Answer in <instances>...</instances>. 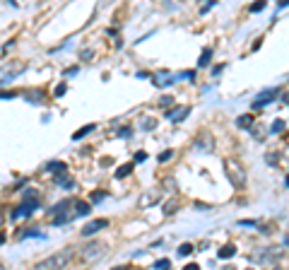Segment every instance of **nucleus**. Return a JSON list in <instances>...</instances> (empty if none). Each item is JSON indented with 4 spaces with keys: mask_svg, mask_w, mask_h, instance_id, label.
Segmentation results:
<instances>
[{
    "mask_svg": "<svg viewBox=\"0 0 289 270\" xmlns=\"http://www.w3.org/2000/svg\"><path fill=\"white\" fill-rule=\"evenodd\" d=\"M73 258V253L70 251H60V253H53V256H48L46 260H41L36 268H65L67 263Z\"/></svg>",
    "mask_w": 289,
    "mask_h": 270,
    "instance_id": "obj_1",
    "label": "nucleus"
},
{
    "mask_svg": "<svg viewBox=\"0 0 289 270\" xmlns=\"http://www.w3.org/2000/svg\"><path fill=\"white\" fill-rule=\"evenodd\" d=\"M106 227H109V220H106V217H99V220H89L87 225L80 229V234H82V237H94L97 232H101V229H106Z\"/></svg>",
    "mask_w": 289,
    "mask_h": 270,
    "instance_id": "obj_2",
    "label": "nucleus"
},
{
    "mask_svg": "<svg viewBox=\"0 0 289 270\" xmlns=\"http://www.w3.org/2000/svg\"><path fill=\"white\" fill-rule=\"evenodd\" d=\"M190 114V106H183V109H174V111H169L167 119H171L174 123H178V121H183L186 116Z\"/></svg>",
    "mask_w": 289,
    "mask_h": 270,
    "instance_id": "obj_3",
    "label": "nucleus"
},
{
    "mask_svg": "<svg viewBox=\"0 0 289 270\" xmlns=\"http://www.w3.org/2000/svg\"><path fill=\"white\" fill-rule=\"evenodd\" d=\"M73 205H75V217H82V215H89V212H92V205L85 203V200H75Z\"/></svg>",
    "mask_w": 289,
    "mask_h": 270,
    "instance_id": "obj_4",
    "label": "nucleus"
},
{
    "mask_svg": "<svg viewBox=\"0 0 289 270\" xmlns=\"http://www.w3.org/2000/svg\"><path fill=\"white\" fill-rule=\"evenodd\" d=\"M46 169H48L51 174H56V176H58V174L67 172V164H65V162H48V164H46Z\"/></svg>",
    "mask_w": 289,
    "mask_h": 270,
    "instance_id": "obj_5",
    "label": "nucleus"
},
{
    "mask_svg": "<svg viewBox=\"0 0 289 270\" xmlns=\"http://www.w3.org/2000/svg\"><path fill=\"white\" fill-rule=\"evenodd\" d=\"M99 249H104V246H101L99 241H94V244H89L87 249H85L82 256H85V258H94V256H99Z\"/></svg>",
    "mask_w": 289,
    "mask_h": 270,
    "instance_id": "obj_6",
    "label": "nucleus"
},
{
    "mask_svg": "<svg viewBox=\"0 0 289 270\" xmlns=\"http://www.w3.org/2000/svg\"><path fill=\"white\" fill-rule=\"evenodd\" d=\"M210 61H212V48L207 46V48H202L200 58H198V65H200V68H207V65H210Z\"/></svg>",
    "mask_w": 289,
    "mask_h": 270,
    "instance_id": "obj_7",
    "label": "nucleus"
},
{
    "mask_svg": "<svg viewBox=\"0 0 289 270\" xmlns=\"http://www.w3.org/2000/svg\"><path fill=\"white\" fill-rule=\"evenodd\" d=\"M56 184H58V186H63V188H73V186H75V181H73V179L67 176V172H63V174H58Z\"/></svg>",
    "mask_w": 289,
    "mask_h": 270,
    "instance_id": "obj_8",
    "label": "nucleus"
},
{
    "mask_svg": "<svg viewBox=\"0 0 289 270\" xmlns=\"http://www.w3.org/2000/svg\"><path fill=\"white\" fill-rule=\"evenodd\" d=\"M217 256L220 258H232V256H236V249H234L232 244H227V246H222V249L217 251Z\"/></svg>",
    "mask_w": 289,
    "mask_h": 270,
    "instance_id": "obj_9",
    "label": "nucleus"
},
{
    "mask_svg": "<svg viewBox=\"0 0 289 270\" xmlns=\"http://www.w3.org/2000/svg\"><path fill=\"white\" fill-rule=\"evenodd\" d=\"M251 123H253V116H251V114H246V116H239V119H236V126H239V128H248Z\"/></svg>",
    "mask_w": 289,
    "mask_h": 270,
    "instance_id": "obj_10",
    "label": "nucleus"
},
{
    "mask_svg": "<svg viewBox=\"0 0 289 270\" xmlns=\"http://www.w3.org/2000/svg\"><path fill=\"white\" fill-rule=\"evenodd\" d=\"M94 128H97V126H94V123H89V126H85V128H80L78 133L73 135V138H75V140H82V138H85L87 133H92V130H94Z\"/></svg>",
    "mask_w": 289,
    "mask_h": 270,
    "instance_id": "obj_11",
    "label": "nucleus"
},
{
    "mask_svg": "<svg viewBox=\"0 0 289 270\" xmlns=\"http://www.w3.org/2000/svg\"><path fill=\"white\" fill-rule=\"evenodd\" d=\"M130 172H133V164H123V167H118V172H116V179H123V176H128Z\"/></svg>",
    "mask_w": 289,
    "mask_h": 270,
    "instance_id": "obj_12",
    "label": "nucleus"
},
{
    "mask_svg": "<svg viewBox=\"0 0 289 270\" xmlns=\"http://www.w3.org/2000/svg\"><path fill=\"white\" fill-rule=\"evenodd\" d=\"M190 253H193V244H181V246H178V256H181V258H183V256H190Z\"/></svg>",
    "mask_w": 289,
    "mask_h": 270,
    "instance_id": "obj_13",
    "label": "nucleus"
},
{
    "mask_svg": "<svg viewBox=\"0 0 289 270\" xmlns=\"http://www.w3.org/2000/svg\"><path fill=\"white\" fill-rule=\"evenodd\" d=\"M142 128H144V130L157 128V121H155V119H142Z\"/></svg>",
    "mask_w": 289,
    "mask_h": 270,
    "instance_id": "obj_14",
    "label": "nucleus"
},
{
    "mask_svg": "<svg viewBox=\"0 0 289 270\" xmlns=\"http://www.w3.org/2000/svg\"><path fill=\"white\" fill-rule=\"evenodd\" d=\"M169 265H171V260H169V258H162V260H157V263H155L157 270H164V268H169Z\"/></svg>",
    "mask_w": 289,
    "mask_h": 270,
    "instance_id": "obj_15",
    "label": "nucleus"
},
{
    "mask_svg": "<svg viewBox=\"0 0 289 270\" xmlns=\"http://www.w3.org/2000/svg\"><path fill=\"white\" fill-rule=\"evenodd\" d=\"M263 8H265V0H258V3H253V5H251V12H260Z\"/></svg>",
    "mask_w": 289,
    "mask_h": 270,
    "instance_id": "obj_16",
    "label": "nucleus"
},
{
    "mask_svg": "<svg viewBox=\"0 0 289 270\" xmlns=\"http://www.w3.org/2000/svg\"><path fill=\"white\" fill-rule=\"evenodd\" d=\"M284 130V121H275L272 123V133H282Z\"/></svg>",
    "mask_w": 289,
    "mask_h": 270,
    "instance_id": "obj_17",
    "label": "nucleus"
},
{
    "mask_svg": "<svg viewBox=\"0 0 289 270\" xmlns=\"http://www.w3.org/2000/svg\"><path fill=\"white\" fill-rule=\"evenodd\" d=\"M104 198H106V191H97V193L92 195V200H94V203H99V200H104Z\"/></svg>",
    "mask_w": 289,
    "mask_h": 270,
    "instance_id": "obj_18",
    "label": "nucleus"
},
{
    "mask_svg": "<svg viewBox=\"0 0 289 270\" xmlns=\"http://www.w3.org/2000/svg\"><path fill=\"white\" fill-rule=\"evenodd\" d=\"M130 135H133V133H130V128H128V126L118 130V138H130Z\"/></svg>",
    "mask_w": 289,
    "mask_h": 270,
    "instance_id": "obj_19",
    "label": "nucleus"
},
{
    "mask_svg": "<svg viewBox=\"0 0 289 270\" xmlns=\"http://www.w3.org/2000/svg\"><path fill=\"white\" fill-rule=\"evenodd\" d=\"M169 159H171V150H164L159 154V162H169Z\"/></svg>",
    "mask_w": 289,
    "mask_h": 270,
    "instance_id": "obj_20",
    "label": "nucleus"
},
{
    "mask_svg": "<svg viewBox=\"0 0 289 270\" xmlns=\"http://www.w3.org/2000/svg\"><path fill=\"white\" fill-rule=\"evenodd\" d=\"M144 159H147V152H137L135 154V162H144Z\"/></svg>",
    "mask_w": 289,
    "mask_h": 270,
    "instance_id": "obj_21",
    "label": "nucleus"
},
{
    "mask_svg": "<svg viewBox=\"0 0 289 270\" xmlns=\"http://www.w3.org/2000/svg\"><path fill=\"white\" fill-rule=\"evenodd\" d=\"M239 225H244V227H253V225H258L256 220H241Z\"/></svg>",
    "mask_w": 289,
    "mask_h": 270,
    "instance_id": "obj_22",
    "label": "nucleus"
},
{
    "mask_svg": "<svg viewBox=\"0 0 289 270\" xmlns=\"http://www.w3.org/2000/svg\"><path fill=\"white\" fill-rule=\"evenodd\" d=\"M65 94V85H58L56 87V97H63Z\"/></svg>",
    "mask_w": 289,
    "mask_h": 270,
    "instance_id": "obj_23",
    "label": "nucleus"
},
{
    "mask_svg": "<svg viewBox=\"0 0 289 270\" xmlns=\"http://www.w3.org/2000/svg\"><path fill=\"white\" fill-rule=\"evenodd\" d=\"M222 70H224V65H214V68H212V75H220Z\"/></svg>",
    "mask_w": 289,
    "mask_h": 270,
    "instance_id": "obj_24",
    "label": "nucleus"
},
{
    "mask_svg": "<svg viewBox=\"0 0 289 270\" xmlns=\"http://www.w3.org/2000/svg\"><path fill=\"white\" fill-rule=\"evenodd\" d=\"M171 101H174L171 97H164V99H162V106H171Z\"/></svg>",
    "mask_w": 289,
    "mask_h": 270,
    "instance_id": "obj_25",
    "label": "nucleus"
},
{
    "mask_svg": "<svg viewBox=\"0 0 289 270\" xmlns=\"http://www.w3.org/2000/svg\"><path fill=\"white\" fill-rule=\"evenodd\" d=\"M212 5H214V0H210V3H207V5H205V8H202V15H205V12H207V10H210V8H212Z\"/></svg>",
    "mask_w": 289,
    "mask_h": 270,
    "instance_id": "obj_26",
    "label": "nucleus"
},
{
    "mask_svg": "<svg viewBox=\"0 0 289 270\" xmlns=\"http://www.w3.org/2000/svg\"><path fill=\"white\" fill-rule=\"evenodd\" d=\"M289 5V0H282V3H279V8H287Z\"/></svg>",
    "mask_w": 289,
    "mask_h": 270,
    "instance_id": "obj_27",
    "label": "nucleus"
},
{
    "mask_svg": "<svg viewBox=\"0 0 289 270\" xmlns=\"http://www.w3.org/2000/svg\"><path fill=\"white\" fill-rule=\"evenodd\" d=\"M3 241H5V237H3V234H0V244H3Z\"/></svg>",
    "mask_w": 289,
    "mask_h": 270,
    "instance_id": "obj_28",
    "label": "nucleus"
},
{
    "mask_svg": "<svg viewBox=\"0 0 289 270\" xmlns=\"http://www.w3.org/2000/svg\"><path fill=\"white\" fill-rule=\"evenodd\" d=\"M287 246H289V239H287Z\"/></svg>",
    "mask_w": 289,
    "mask_h": 270,
    "instance_id": "obj_29",
    "label": "nucleus"
}]
</instances>
